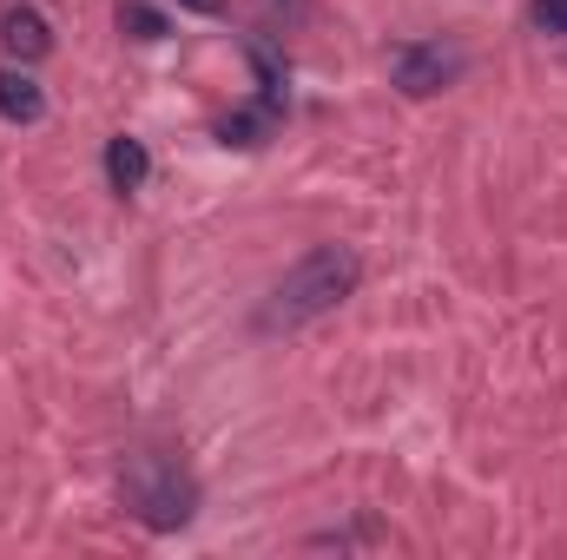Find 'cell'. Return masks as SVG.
<instances>
[{"instance_id": "obj_6", "label": "cell", "mask_w": 567, "mask_h": 560, "mask_svg": "<svg viewBox=\"0 0 567 560\" xmlns=\"http://www.w3.org/2000/svg\"><path fill=\"white\" fill-rule=\"evenodd\" d=\"M100 165H106V185H113L120 198L145 191V178H152V152H145V139H133V133H113Z\"/></svg>"}, {"instance_id": "obj_9", "label": "cell", "mask_w": 567, "mask_h": 560, "mask_svg": "<svg viewBox=\"0 0 567 560\" xmlns=\"http://www.w3.org/2000/svg\"><path fill=\"white\" fill-rule=\"evenodd\" d=\"M265 20H271V27L284 20V33H290V27L310 20V0H265Z\"/></svg>"}, {"instance_id": "obj_2", "label": "cell", "mask_w": 567, "mask_h": 560, "mask_svg": "<svg viewBox=\"0 0 567 560\" xmlns=\"http://www.w3.org/2000/svg\"><path fill=\"white\" fill-rule=\"evenodd\" d=\"M120 501L152 535H178L198 515V475L172 448H133L120 468Z\"/></svg>"}, {"instance_id": "obj_3", "label": "cell", "mask_w": 567, "mask_h": 560, "mask_svg": "<svg viewBox=\"0 0 567 560\" xmlns=\"http://www.w3.org/2000/svg\"><path fill=\"white\" fill-rule=\"evenodd\" d=\"M383 66H390V86L403 100H435V93H449L468 73V53L455 40H396L383 53Z\"/></svg>"}, {"instance_id": "obj_4", "label": "cell", "mask_w": 567, "mask_h": 560, "mask_svg": "<svg viewBox=\"0 0 567 560\" xmlns=\"http://www.w3.org/2000/svg\"><path fill=\"white\" fill-rule=\"evenodd\" d=\"M0 53H7L13 66L47 60V53H53V27H47V13H40V7H27V0L0 7Z\"/></svg>"}, {"instance_id": "obj_7", "label": "cell", "mask_w": 567, "mask_h": 560, "mask_svg": "<svg viewBox=\"0 0 567 560\" xmlns=\"http://www.w3.org/2000/svg\"><path fill=\"white\" fill-rule=\"evenodd\" d=\"M120 33H126V40H140V46H158L172 27H165V13H158L152 0H120Z\"/></svg>"}, {"instance_id": "obj_1", "label": "cell", "mask_w": 567, "mask_h": 560, "mask_svg": "<svg viewBox=\"0 0 567 560\" xmlns=\"http://www.w3.org/2000/svg\"><path fill=\"white\" fill-rule=\"evenodd\" d=\"M357 283H363V251H357V245H317V251H303V258L271 283V297L258 303L251 330H258V336H290V330L330 317L337 303H350Z\"/></svg>"}, {"instance_id": "obj_5", "label": "cell", "mask_w": 567, "mask_h": 560, "mask_svg": "<svg viewBox=\"0 0 567 560\" xmlns=\"http://www.w3.org/2000/svg\"><path fill=\"white\" fill-rule=\"evenodd\" d=\"M0 120L7 126H40L47 120V86L27 66H0Z\"/></svg>"}, {"instance_id": "obj_10", "label": "cell", "mask_w": 567, "mask_h": 560, "mask_svg": "<svg viewBox=\"0 0 567 560\" xmlns=\"http://www.w3.org/2000/svg\"><path fill=\"white\" fill-rule=\"evenodd\" d=\"M178 7H185V13H218L225 0H178Z\"/></svg>"}, {"instance_id": "obj_8", "label": "cell", "mask_w": 567, "mask_h": 560, "mask_svg": "<svg viewBox=\"0 0 567 560\" xmlns=\"http://www.w3.org/2000/svg\"><path fill=\"white\" fill-rule=\"evenodd\" d=\"M528 27L548 40H567V0H528Z\"/></svg>"}]
</instances>
